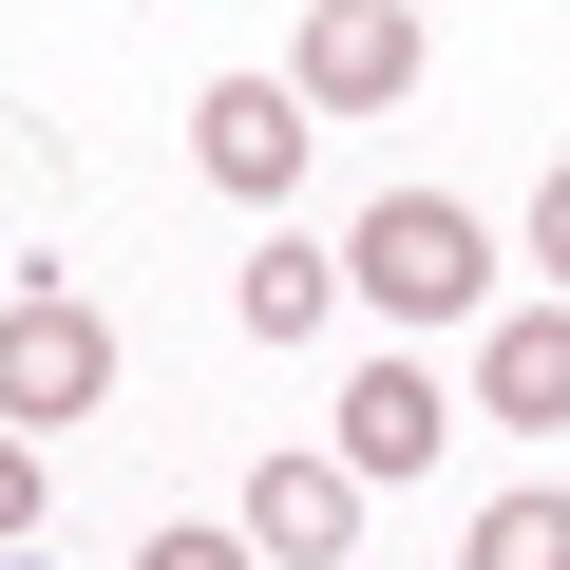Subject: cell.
Instances as JSON below:
<instances>
[{"mask_svg": "<svg viewBox=\"0 0 570 570\" xmlns=\"http://www.w3.org/2000/svg\"><path fill=\"white\" fill-rule=\"evenodd\" d=\"M343 285H362L381 324H475V305H494V228H475L456 190H381V209L343 228Z\"/></svg>", "mask_w": 570, "mask_h": 570, "instance_id": "6da1fadb", "label": "cell"}, {"mask_svg": "<svg viewBox=\"0 0 570 570\" xmlns=\"http://www.w3.org/2000/svg\"><path fill=\"white\" fill-rule=\"evenodd\" d=\"M475 400L513 438H570V305H494L475 324Z\"/></svg>", "mask_w": 570, "mask_h": 570, "instance_id": "5b68a950", "label": "cell"}, {"mask_svg": "<svg viewBox=\"0 0 570 570\" xmlns=\"http://www.w3.org/2000/svg\"><path fill=\"white\" fill-rule=\"evenodd\" d=\"M456 570H570V494H494L456 532Z\"/></svg>", "mask_w": 570, "mask_h": 570, "instance_id": "9c48e42d", "label": "cell"}, {"mask_svg": "<svg viewBox=\"0 0 570 570\" xmlns=\"http://www.w3.org/2000/svg\"><path fill=\"white\" fill-rule=\"evenodd\" d=\"M305 115H400L419 96V20L400 0H343V20H305V77H285Z\"/></svg>", "mask_w": 570, "mask_h": 570, "instance_id": "277c9868", "label": "cell"}, {"mask_svg": "<svg viewBox=\"0 0 570 570\" xmlns=\"http://www.w3.org/2000/svg\"><path fill=\"white\" fill-rule=\"evenodd\" d=\"M438 438H456V400H438L419 362H362V381H343V475H419Z\"/></svg>", "mask_w": 570, "mask_h": 570, "instance_id": "52a82bcc", "label": "cell"}, {"mask_svg": "<svg viewBox=\"0 0 570 570\" xmlns=\"http://www.w3.org/2000/svg\"><path fill=\"white\" fill-rule=\"evenodd\" d=\"M532 266H551V285H570V171H551V190H532Z\"/></svg>", "mask_w": 570, "mask_h": 570, "instance_id": "7c38bea8", "label": "cell"}, {"mask_svg": "<svg viewBox=\"0 0 570 570\" xmlns=\"http://www.w3.org/2000/svg\"><path fill=\"white\" fill-rule=\"evenodd\" d=\"M305 134H324V115L285 96V77H209V96H190V153H209V190H247V209L305 190Z\"/></svg>", "mask_w": 570, "mask_h": 570, "instance_id": "3957f363", "label": "cell"}, {"mask_svg": "<svg viewBox=\"0 0 570 570\" xmlns=\"http://www.w3.org/2000/svg\"><path fill=\"white\" fill-rule=\"evenodd\" d=\"M0 570H20V551H0Z\"/></svg>", "mask_w": 570, "mask_h": 570, "instance_id": "5bb4252c", "label": "cell"}, {"mask_svg": "<svg viewBox=\"0 0 570 570\" xmlns=\"http://www.w3.org/2000/svg\"><path fill=\"white\" fill-rule=\"evenodd\" d=\"M305 20H343V0H305Z\"/></svg>", "mask_w": 570, "mask_h": 570, "instance_id": "4fadbf2b", "label": "cell"}, {"mask_svg": "<svg viewBox=\"0 0 570 570\" xmlns=\"http://www.w3.org/2000/svg\"><path fill=\"white\" fill-rule=\"evenodd\" d=\"M343 532H362V475H343V456H266V475H247V551H266V570H324Z\"/></svg>", "mask_w": 570, "mask_h": 570, "instance_id": "8992f818", "label": "cell"}, {"mask_svg": "<svg viewBox=\"0 0 570 570\" xmlns=\"http://www.w3.org/2000/svg\"><path fill=\"white\" fill-rule=\"evenodd\" d=\"M134 570H266V551H247V532H153Z\"/></svg>", "mask_w": 570, "mask_h": 570, "instance_id": "30bf717a", "label": "cell"}, {"mask_svg": "<svg viewBox=\"0 0 570 570\" xmlns=\"http://www.w3.org/2000/svg\"><path fill=\"white\" fill-rule=\"evenodd\" d=\"M247 324H266V343H324V324H343V247H305V228L247 247Z\"/></svg>", "mask_w": 570, "mask_h": 570, "instance_id": "ba28073f", "label": "cell"}, {"mask_svg": "<svg viewBox=\"0 0 570 570\" xmlns=\"http://www.w3.org/2000/svg\"><path fill=\"white\" fill-rule=\"evenodd\" d=\"M96 400H115V324L77 305V285H20V305H0V438L96 419Z\"/></svg>", "mask_w": 570, "mask_h": 570, "instance_id": "7a4b0ae2", "label": "cell"}, {"mask_svg": "<svg viewBox=\"0 0 570 570\" xmlns=\"http://www.w3.org/2000/svg\"><path fill=\"white\" fill-rule=\"evenodd\" d=\"M39 532V438H0V551Z\"/></svg>", "mask_w": 570, "mask_h": 570, "instance_id": "8fae6325", "label": "cell"}]
</instances>
